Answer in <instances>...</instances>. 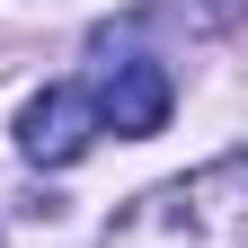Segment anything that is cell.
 <instances>
[{
	"label": "cell",
	"mask_w": 248,
	"mask_h": 248,
	"mask_svg": "<svg viewBox=\"0 0 248 248\" xmlns=\"http://www.w3.org/2000/svg\"><path fill=\"white\" fill-rule=\"evenodd\" d=\"M107 248H248V151H222L213 169L133 195Z\"/></svg>",
	"instance_id": "1"
},
{
	"label": "cell",
	"mask_w": 248,
	"mask_h": 248,
	"mask_svg": "<svg viewBox=\"0 0 248 248\" xmlns=\"http://www.w3.org/2000/svg\"><path fill=\"white\" fill-rule=\"evenodd\" d=\"M89 142H98V107H89V89L53 80V89L27 98V115H18V151H27L36 169H71Z\"/></svg>",
	"instance_id": "2"
},
{
	"label": "cell",
	"mask_w": 248,
	"mask_h": 248,
	"mask_svg": "<svg viewBox=\"0 0 248 248\" xmlns=\"http://www.w3.org/2000/svg\"><path fill=\"white\" fill-rule=\"evenodd\" d=\"M169 71L160 62H115V71L89 89V107H98V133H124V142H142V133H160L169 124Z\"/></svg>",
	"instance_id": "3"
},
{
	"label": "cell",
	"mask_w": 248,
	"mask_h": 248,
	"mask_svg": "<svg viewBox=\"0 0 248 248\" xmlns=\"http://www.w3.org/2000/svg\"><path fill=\"white\" fill-rule=\"evenodd\" d=\"M239 9H248V0H195V9H177V18H195V27H231Z\"/></svg>",
	"instance_id": "4"
}]
</instances>
